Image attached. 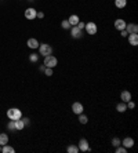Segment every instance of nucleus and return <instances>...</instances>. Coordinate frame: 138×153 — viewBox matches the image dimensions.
Segmentation results:
<instances>
[{
  "label": "nucleus",
  "mask_w": 138,
  "mask_h": 153,
  "mask_svg": "<svg viewBox=\"0 0 138 153\" xmlns=\"http://www.w3.org/2000/svg\"><path fill=\"white\" fill-rule=\"evenodd\" d=\"M112 145H113V146H119V145H121V141L120 139H119V138H117V136H116V138H113V139H112Z\"/></svg>",
  "instance_id": "bb28decb"
},
{
  "label": "nucleus",
  "mask_w": 138,
  "mask_h": 153,
  "mask_svg": "<svg viewBox=\"0 0 138 153\" xmlns=\"http://www.w3.org/2000/svg\"><path fill=\"white\" fill-rule=\"evenodd\" d=\"M79 121H80V124H87L88 123V117H87L86 114L80 113L79 114Z\"/></svg>",
  "instance_id": "4be33fe9"
},
{
  "label": "nucleus",
  "mask_w": 138,
  "mask_h": 153,
  "mask_svg": "<svg viewBox=\"0 0 138 153\" xmlns=\"http://www.w3.org/2000/svg\"><path fill=\"white\" fill-rule=\"evenodd\" d=\"M0 152H1V145H0Z\"/></svg>",
  "instance_id": "f704fd0d"
},
{
  "label": "nucleus",
  "mask_w": 138,
  "mask_h": 153,
  "mask_svg": "<svg viewBox=\"0 0 138 153\" xmlns=\"http://www.w3.org/2000/svg\"><path fill=\"white\" fill-rule=\"evenodd\" d=\"M22 128H25V124H23L22 120H15V131H21Z\"/></svg>",
  "instance_id": "6ab92c4d"
},
{
  "label": "nucleus",
  "mask_w": 138,
  "mask_h": 153,
  "mask_svg": "<svg viewBox=\"0 0 138 153\" xmlns=\"http://www.w3.org/2000/svg\"><path fill=\"white\" fill-rule=\"evenodd\" d=\"M43 65H44L46 68H52L54 69L58 65V59L54 57V55H51V54H50V55H46V57H44V62H43Z\"/></svg>",
  "instance_id": "f03ea898"
},
{
  "label": "nucleus",
  "mask_w": 138,
  "mask_h": 153,
  "mask_svg": "<svg viewBox=\"0 0 138 153\" xmlns=\"http://www.w3.org/2000/svg\"><path fill=\"white\" fill-rule=\"evenodd\" d=\"M121 145L126 147V149H131V147L134 146V139H132V138H128V136H127V138H124V139L121 141Z\"/></svg>",
  "instance_id": "f8f14e48"
},
{
  "label": "nucleus",
  "mask_w": 138,
  "mask_h": 153,
  "mask_svg": "<svg viewBox=\"0 0 138 153\" xmlns=\"http://www.w3.org/2000/svg\"><path fill=\"white\" fill-rule=\"evenodd\" d=\"M7 117L10 120H19L22 117V112L18 108H10L7 110Z\"/></svg>",
  "instance_id": "f257e3e1"
},
{
  "label": "nucleus",
  "mask_w": 138,
  "mask_h": 153,
  "mask_svg": "<svg viewBox=\"0 0 138 153\" xmlns=\"http://www.w3.org/2000/svg\"><path fill=\"white\" fill-rule=\"evenodd\" d=\"M36 18H40V19H43V18H44V14H43V12H39V11H37V14H36Z\"/></svg>",
  "instance_id": "473e14b6"
},
{
  "label": "nucleus",
  "mask_w": 138,
  "mask_h": 153,
  "mask_svg": "<svg viewBox=\"0 0 138 153\" xmlns=\"http://www.w3.org/2000/svg\"><path fill=\"white\" fill-rule=\"evenodd\" d=\"M29 61H30V62H37V61H39V55H37V54H30V57H29Z\"/></svg>",
  "instance_id": "a878e982"
},
{
  "label": "nucleus",
  "mask_w": 138,
  "mask_h": 153,
  "mask_svg": "<svg viewBox=\"0 0 138 153\" xmlns=\"http://www.w3.org/2000/svg\"><path fill=\"white\" fill-rule=\"evenodd\" d=\"M86 32L88 34H90V36H92V34H95L97 33V30H98V28H97V23L95 22H87L86 23Z\"/></svg>",
  "instance_id": "39448f33"
},
{
  "label": "nucleus",
  "mask_w": 138,
  "mask_h": 153,
  "mask_svg": "<svg viewBox=\"0 0 138 153\" xmlns=\"http://www.w3.org/2000/svg\"><path fill=\"white\" fill-rule=\"evenodd\" d=\"M36 14H37V11L34 10L33 7H29V8H26V10H25V18H26V19H29V21L34 19V18H36Z\"/></svg>",
  "instance_id": "0eeeda50"
},
{
  "label": "nucleus",
  "mask_w": 138,
  "mask_h": 153,
  "mask_svg": "<svg viewBox=\"0 0 138 153\" xmlns=\"http://www.w3.org/2000/svg\"><path fill=\"white\" fill-rule=\"evenodd\" d=\"M39 52H40V55H43V57L50 55V54H52V47L50 44H46V43L39 44Z\"/></svg>",
  "instance_id": "7ed1b4c3"
},
{
  "label": "nucleus",
  "mask_w": 138,
  "mask_h": 153,
  "mask_svg": "<svg viewBox=\"0 0 138 153\" xmlns=\"http://www.w3.org/2000/svg\"><path fill=\"white\" fill-rule=\"evenodd\" d=\"M61 26H62V28L65 29V30H68V29H70V28H72V25L69 23V21H68V19H63L62 22H61Z\"/></svg>",
  "instance_id": "5701e85b"
},
{
  "label": "nucleus",
  "mask_w": 138,
  "mask_h": 153,
  "mask_svg": "<svg viewBox=\"0 0 138 153\" xmlns=\"http://www.w3.org/2000/svg\"><path fill=\"white\" fill-rule=\"evenodd\" d=\"M77 147H79V150H80V152H90V150H91L90 146H88V141H87L86 138H81L80 141H79Z\"/></svg>",
  "instance_id": "20e7f679"
},
{
  "label": "nucleus",
  "mask_w": 138,
  "mask_h": 153,
  "mask_svg": "<svg viewBox=\"0 0 138 153\" xmlns=\"http://www.w3.org/2000/svg\"><path fill=\"white\" fill-rule=\"evenodd\" d=\"M30 1H33V0H30Z\"/></svg>",
  "instance_id": "c9c22d12"
},
{
  "label": "nucleus",
  "mask_w": 138,
  "mask_h": 153,
  "mask_svg": "<svg viewBox=\"0 0 138 153\" xmlns=\"http://www.w3.org/2000/svg\"><path fill=\"white\" fill-rule=\"evenodd\" d=\"M66 152L68 153H77L79 152V147H77V145H69V146L66 147Z\"/></svg>",
  "instance_id": "412c9836"
},
{
  "label": "nucleus",
  "mask_w": 138,
  "mask_h": 153,
  "mask_svg": "<svg viewBox=\"0 0 138 153\" xmlns=\"http://www.w3.org/2000/svg\"><path fill=\"white\" fill-rule=\"evenodd\" d=\"M26 44H28L29 48L34 50V48H39V44H40V43H39L36 39H33V37H32V39H29L28 41H26Z\"/></svg>",
  "instance_id": "ddd939ff"
},
{
  "label": "nucleus",
  "mask_w": 138,
  "mask_h": 153,
  "mask_svg": "<svg viewBox=\"0 0 138 153\" xmlns=\"http://www.w3.org/2000/svg\"><path fill=\"white\" fill-rule=\"evenodd\" d=\"M44 69H46V66L43 65V66H40V68H39V70H40V72H44Z\"/></svg>",
  "instance_id": "72a5a7b5"
},
{
  "label": "nucleus",
  "mask_w": 138,
  "mask_h": 153,
  "mask_svg": "<svg viewBox=\"0 0 138 153\" xmlns=\"http://www.w3.org/2000/svg\"><path fill=\"white\" fill-rule=\"evenodd\" d=\"M44 74H46L47 77L52 76V68H46V69H44Z\"/></svg>",
  "instance_id": "cd10ccee"
},
{
  "label": "nucleus",
  "mask_w": 138,
  "mask_h": 153,
  "mask_svg": "<svg viewBox=\"0 0 138 153\" xmlns=\"http://www.w3.org/2000/svg\"><path fill=\"white\" fill-rule=\"evenodd\" d=\"M69 30H70V36H72L73 39H80V37H83V30H80L77 26H72Z\"/></svg>",
  "instance_id": "423d86ee"
},
{
  "label": "nucleus",
  "mask_w": 138,
  "mask_h": 153,
  "mask_svg": "<svg viewBox=\"0 0 138 153\" xmlns=\"http://www.w3.org/2000/svg\"><path fill=\"white\" fill-rule=\"evenodd\" d=\"M68 21H69V23H70L72 26H76L77 23L80 22V18L77 17V15H75V14H73V15H70V17L68 18Z\"/></svg>",
  "instance_id": "dca6fc26"
},
{
  "label": "nucleus",
  "mask_w": 138,
  "mask_h": 153,
  "mask_svg": "<svg viewBox=\"0 0 138 153\" xmlns=\"http://www.w3.org/2000/svg\"><path fill=\"white\" fill-rule=\"evenodd\" d=\"M120 34L123 36V37H127V36H128V33H127V30H126V29H123V30H120Z\"/></svg>",
  "instance_id": "2f4dec72"
},
{
  "label": "nucleus",
  "mask_w": 138,
  "mask_h": 153,
  "mask_svg": "<svg viewBox=\"0 0 138 153\" xmlns=\"http://www.w3.org/2000/svg\"><path fill=\"white\" fill-rule=\"evenodd\" d=\"M113 25H115V29H116V30H123V29H126L127 22L124 21V19H121V18H117Z\"/></svg>",
  "instance_id": "6e6552de"
},
{
  "label": "nucleus",
  "mask_w": 138,
  "mask_h": 153,
  "mask_svg": "<svg viewBox=\"0 0 138 153\" xmlns=\"http://www.w3.org/2000/svg\"><path fill=\"white\" fill-rule=\"evenodd\" d=\"M127 39H128V43H130L132 47L138 45V33H130L127 36Z\"/></svg>",
  "instance_id": "9d476101"
},
{
  "label": "nucleus",
  "mask_w": 138,
  "mask_h": 153,
  "mask_svg": "<svg viewBox=\"0 0 138 153\" xmlns=\"http://www.w3.org/2000/svg\"><path fill=\"white\" fill-rule=\"evenodd\" d=\"M116 110H117L119 113H124V112L127 110V105H126V102H123V101L119 102V103L116 105Z\"/></svg>",
  "instance_id": "2eb2a0df"
},
{
  "label": "nucleus",
  "mask_w": 138,
  "mask_h": 153,
  "mask_svg": "<svg viewBox=\"0 0 138 153\" xmlns=\"http://www.w3.org/2000/svg\"><path fill=\"white\" fill-rule=\"evenodd\" d=\"M72 112L75 114L83 113V105H81L80 102H73V103H72Z\"/></svg>",
  "instance_id": "1a4fd4ad"
},
{
  "label": "nucleus",
  "mask_w": 138,
  "mask_h": 153,
  "mask_svg": "<svg viewBox=\"0 0 138 153\" xmlns=\"http://www.w3.org/2000/svg\"><path fill=\"white\" fill-rule=\"evenodd\" d=\"M21 120L23 121V124H25V125H29V124H30V120H29L28 117H21Z\"/></svg>",
  "instance_id": "7c9ffc66"
},
{
  "label": "nucleus",
  "mask_w": 138,
  "mask_h": 153,
  "mask_svg": "<svg viewBox=\"0 0 138 153\" xmlns=\"http://www.w3.org/2000/svg\"><path fill=\"white\" fill-rule=\"evenodd\" d=\"M6 143H8V135L4 134V132H1V134H0V145L3 146V145H6Z\"/></svg>",
  "instance_id": "a211bd4d"
},
{
  "label": "nucleus",
  "mask_w": 138,
  "mask_h": 153,
  "mask_svg": "<svg viewBox=\"0 0 138 153\" xmlns=\"http://www.w3.org/2000/svg\"><path fill=\"white\" fill-rule=\"evenodd\" d=\"M7 128L10 131H15V120H11V121H8V124H7Z\"/></svg>",
  "instance_id": "393cba45"
},
{
  "label": "nucleus",
  "mask_w": 138,
  "mask_h": 153,
  "mask_svg": "<svg viewBox=\"0 0 138 153\" xmlns=\"http://www.w3.org/2000/svg\"><path fill=\"white\" fill-rule=\"evenodd\" d=\"M76 26L80 29V30H84V28H86V23H84V22H79L77 25H76Z\"/></svg>",
  "instance_id": "c756f323"
},
{
  "label": "nucleus",
  "mask_w": 138,
  "mask_h": 153,
  "mask_svg": "<svg viewBox=\"0 0 138 153\" xmlns=\"http://www.w3.org/2000/svg\"><path fill=\"white\" fill-rule=\"evenodd\" d=\"M120 99H121L123 102H128L130 99H131V92H130V91H127V90L121 91V94H120Z\"/></svg>",
  "instance_id": "4468645a"
},
{
  "label": "nucleus",
  "mask_w": 138,
  "mask_h": 153,
  "mask_svg": "<svg viewBox=\"0 0 138 153\" xmlns=\"http://www.w3.org/2000/svg\"><path fill=\"white\" fill-rule=\"evenodd\" d=\"M126 105H127V109H134L135 108V103H134L131 99H130L128 102H126Z\"/></svg>",
  "instance_id": "c85d7f7f"
},
{
  "label": "nucleus",
  "mask_w": 138,
  "mask_h": 153,
  "mask_svg": "<svg viewBox=\"0 0 138 153\" xmlns=\"http://www.w3.org/2000/svg\"><path fill=\"white\" fill-rule=\"evenodd\" d=\"M115 152L116 153H126L127 152V149L123 145H119V146H116L115 147Z\"/></svg>",
  "instance_id": "b1692460"
},
{
  "label": "nucleus",
  "mask_w": 138,
  "mask_h": 153,
  "mask_svg": "<svg viewBox=\"0 0 138 153\" xmlns=\"http://www.w3.org/2000/svg\"><path fill=\"white\" fill-rule=\"evenodd\" d=\"M127 4V0H115V6L117 8H124Z\"/></svg>",
  "instance_id": "aec40b11"
},
{
  "label": "nucleus",
  "mask_w": 138,
  "mask_h": 153,
  "mask_svg": "<svg viewBox=\"0 0 138 153\" xmlns=\"http://www.w3.org/2000/svg\"><path fill=\"white\" fill-rule=\"evenodd\" d=\"M1 152H3V153H14V152H15V149H14L12 146H10L8 143H6V145H3V146H1Z\"/></svg>",
  "instance_id": "f3484780"
},
{
  "label": "nucleus",
  "mask_w": 138,
  "mask_h": 153,
  "mask_svg": "<svg viewBox=\"0 0 138 153\" xmlns=\"http://www.w3.org/2000/svg\"><path fill=\"white\" fill-rule=\"evenodd\" d=\"M126 30L127 33H138V25L137 23H127L126 25Z\"/></svg>",
  "instance_id": "9b49d317"
}]
</instances>
